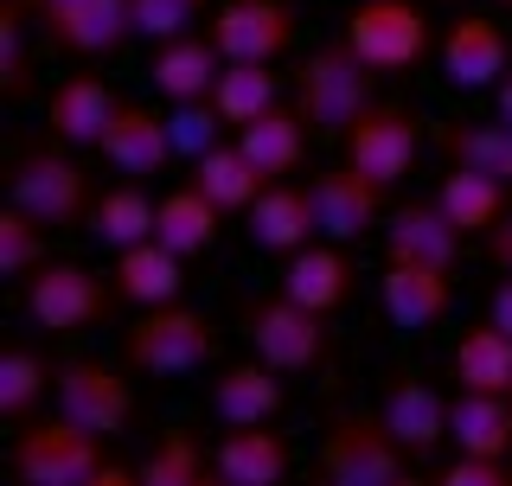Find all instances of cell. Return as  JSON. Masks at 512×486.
I'll return each instance as SVG.
<instances>
[{"label": "cell", "mask_w": 512, "mask_h": 486, "mask_svg": "<svg viewBox=\"0 0 512 486\" xmlns=\"http://www.w3.org/2000/svg\"><path fill=\"white\" fill-rule=\"evenodd\" d=\"M7 474L26 486H128L135 467L109 461L103 435L58 416V423H20V435L7 448Z\"/></svg>", "instance_id": "6da1fadb"}, {"label": "cell", "mask_w": 512, "mask_h": 486, "mask_svg": "<svg viewBox=\"0 0 512 486\" xmlns=\"http://www.w3.org/2000/svg\"><path fill=\"white\" fill-rule=\"evenodd\" d=\"M122 359L141 378H192V371H205L218 359V327H212V314H199L186 301L141 307L122 333Z\"/></svg>", "instance_id": "7a4b0ae2"}, {"label": "cell", "mask_w": 512, "mask_h": 486, "mask_svg": "<svg viewBox=\"0 0 512 486\" xmlns=\"http://www.w3.org/2000/svg\"><path fill=\"white\" fill-rule=\"evenodd\" d=\"M416 455L391 435V423L372 410H340L320 435L314 455V480L327 486H404Z\"/></svg>", "instance_id": "3957f363"}, {"label": "cell", "mask_w": 512, "mask_h": 486, "mask_svg": "<svg viewBox=\"0 0 512 486\" xmlns=\"http://www.w3.org/2000/svg\"><path fill=\"white\" fill-rule=\"evenodd\" d=\"M372 77L378 71L352 52L346 32H340V39H327L320 52L301 58V71H295V109L308 116V128H320V135H346V128L378 103Z\"/></svg>", "instance_id": "277c9868"}, {"label": "cell", "mask_w": 512, "mask_h": 486, "mask_svg": "<svg viewBox=\"0 0 512 486\" xmlns=\"http://www.w3.org/2000/svg\"><path fill=\"white\" fill-rule=\"evenodd\" d=\"M7 199L20 205V212H32L45 224V231H71L77 218H90V173L77 167L64 148H52V141H32V148H20L7 160Z\"/></svg>", "instance_id": "5b68a950"}, {"label": "cell", "mask_w": 512, "mask_h": 486, "mask_svg": "<svg viewBox=\"0 0 512 486\" xmlns=\"http://www.w3.org/2000/svg\"><path fill=\"white\" fill-rule=\"evenodd\" d=\"M116 275H96L90 263H52L45 256L39 269L26 275V314L32 327L45 333H84V327H103L109 314H116Z\"/></svg>", "instance_id": "8992f818"}, {"label": "cell", "mask_w": 512, "mask_h": 486, "mask_svg": "<svg viewBox=\"0 0 512 486\" xmlns=\"http://www.w3.org/2000/svg\"><path fill=\"white\" fill-rule=\"evenodd\" d=\"M333 314H314L301 307L295 295H250L244 301V339L256 359H269L276 371H320L333 359V333H327Z\"/></svg>", "instance_id": "52a82bcc"}, {"label": "cell", "mask_w": 512, "mask_h": 486, "mask_svg": "<svg viewBox=\"0 0 512 486\" xmlns=\"http://www.w3.org/2000/svg\"><path fill=\"white\" fill-rule=\"evenodd\" d=\"M346 45L372 64L378 77H397V71H416L429 52H436L442 32L429 26V13L416 0H359L346 13Z\"/></svg>", "instance_id": "ba28073f"}, {"label": "cell", "mask_w": 512, "mask_h": 486, "mask_svg": "<svg viewBox=\"0 0 512 486\" xmlns=\"http://www.w3.org/2000/svg\"><path fill=\"white\" fill-rule=\"evenodd\" d=\"M340 148H346L352 167L372 173L378 186H397V180H410L416 154H423V122H416L404 103H372L340 135Z\"/></svg>", "instance_id": "9c48e42d"}, {"label": "cell", "mask_w": 512, "mask_h": 486, "mask_svg": "<svg viewBox=\"0 0 512 486\" xmlns=\"http://www.w3.org/2000/svg\"><path fill=\"white\" fill-rule=\"evenodd\" d=\"M52 397H58V416L84 423L90 435H103V442L128 435V423H135V391H128V378L103 359H71L58 371Z\"/></svg>", "instance_id": "30bf717a"}, {"label": "cell", "mask_w": 512, "mask_h": 486, "mask_svg": "<svg viewBox=\"0 0 512 486\" xmlns=\"http://www.w3.org/2000/svg\"><path fill=\"white\" fill-rule=\"evenodd\" d=\"M436 58L455 90H493L512 71V39L493 13H455L436 39Z\"/></svg>", "instance_id": "8fae6325"}, {"label": "cell", "mask_w": 512, "mask_h": 486, "mask_svg": "<svg viewBox=\"0 0 512 486\" xmlns=\"http://www.w3.org/2000/svg\"><path fill=\"white\" fill-rule=\"evenodd\" d=\"M45 39L71 58H103L122 39H135V0H32Z\"/></svg>", "instance_id": "7c38bea8"}, {"label": "cell", "mask_w": 512, "mask_h": 486, "mask_svg": "<svg viewBox=\"0 0 512 486\" xmlns=\"http://www.w3.org/2000/svg\"><path fill=\"white\" fill-rule=\"evenodd\" d=\"M212 45L224 58H256V64H276L301 32L295 0H224L218 20L205 26Z\"/></svg>", "instance_id": "4fadbf2b"}, {"label": "cell", "mask_w": 512, "mask_h": 486, "mask_svg": "<svg viewBox=\"0 0 512 486\" xmlns=\"http://www.w3.org/2000/svg\"><path fill=\"white\" fill-rule=\"evenodd\" d=\"M314 212H320V237H333V243H359V237H372V224L384 212V192L391 186H378L372 173H359L352 160H340V167H320L314 180Z\"/></svg>", "instance_id": "5bb4252c"}, {"label": "cell", "mask_w": 512, "mask_h": 486, "mask_svg": "<svg viewBox=\"0 0 512 486\" xmlns=\"http://www.w3.org/2000/svg\"><path fill=\"white\" fill-rule=\"evenodd\" d=\"M461 231L436 199H404L384 218V263H423V269H455L461 263Z\"/></svg>", "instance_id": "9a60e30c"}, {"label": "cell", "mask_w": 512, "mask_h": 486, "mask_svg": "<svg viewBox=\"0 0 512 486\" xmlns=\"http://www.w3.org/2000/svg\"><path fill=\"white\" fill-rule=\"evenodd\" d=\"M96 154L109 160V167L122 173V180H160V173L173 167V128L167 116H154L148 103H116V116H109L103 141H96Z\"/></svg>", "instance_id": "2e32d148"}, {"label": "cell", "mask_w": 512, "mask_h": 486, "mask_svg": "<svg viewBox=\"0 0 512 486\" xmlns=\"http://www.w3.org/2000/svg\"><path fill=\"white\" fill-rule=\"evenodd\" d=\"M288 371H276L269 359H244V365H218L212 371V391H205V403H212V416L224 429H244V423H276L282 403H288Z\"/></svg>", "instance_id": "e0dca14e"}, {"label": "cell", "mask_w": 512, "mask_h": 486, "mask_svg": "<svg viewBox=\"0 0 512 486\" xmlns=\"http://www.w3.org/2000/svg\"><path fill=\"white\" fill-rule=\"evenodd\" d=\"M448 403H455V397H442L423 371H397V378L384 384V410L378 416L391 423V435L410 448L416 461H429L448 442Z\"/></svg>", "instance_id": "ac0fdd59"}, {"label": "cell", "mask_w": 512, "mask_h": 486, "mask_svg": "<svg viewBox=\"0 0 512 486\" xmlns=\"http://www.w3.org/2000/svg\"><path fill=\"white\" fill-rule=\"evenodd\" d=\"M384 320L397 333H429L455 307V269H423V263H384L378 275Z\"/></svg>", "instance_id": "d6986e66"}, {"label": "cell", "mask_w": 512, "mask_h": 486, "mask_svg": "<svg viewBox=\"0 0 512 486\" xmlns=\"http://www.w3.org/2000/svg\"><path fill=\"white\" fill-rule=\"evenodd\" d=\"M244 224H250V243H256V250H269V256H295L301 243H314V231H320L314 192H308V186H282V180H269L263 192H256V205L244 212Z\"/></svg>", "instance_id": "ffe728a7"}, {"label": "cell", "mask_w": 512, "mask_h": 486, "mask_svg": "<svg viewBox=\"0 0 512 486\" xmlns=\"http://www.w3.org/2000/svg\"><path fill=\"white\" fill-rule=\"evenodd\" d=\"M224 71V52L212 45V32H180V39H160L148 58V84L167 103H192V96H212Z\"/></svg>", "instance_id": "44dd1931"}, {"label": "cell", "mask_w": 512, "mask_h": 486, "mask_svg": "<svg viewBox=\"0 0 512 486\" xmlns=\"http://www.w3.org/2000/svg\"><path fill=\"white\" fill-rule=\"evenodd\" d=\"M212 455H218L224 486H282L288 467H295V442L276 423H244V429L224 435Z\"/></svg>", "instance_id": "7402d4cb"}, {"label": "cell", "mask_w": 512, "mask_h": 486, "mask_svg": "<svg viewBox=\"0 0 512 486\" xmlns=\"http://www.w3.org/2000/svg\"><path fill=\"white\" fill-rule=\"evenodd\" d=\"M116 103L122 96L109 90L96 71H77V77H64V84L45 96V128H52L64 148H96L109 116H116Z\"/></svg>", "instance_id": "603a6c76"}, {"label": "cell", "mask_w": 512, "mask_h": 486, "mask_svg": "<svg viewBox=\"0 0 512 486\" xmlns=\"http://www.w3.org/2000/svg\"><path fill=\"white\" fill-rule=\"evenodd\" d=\"M282 295H295L301 307H314V314H340L352 301V256L346 243H301L295 256H288L282 269Z\"/></svg>", "instance_id": "cb8c5ba5"}, {"label": "cell", "mask_w": 512, "mask_h": 486, "mask_svg": "<svg viewBox=\"0 0 512 486\" xmlns=\"http://www.w3.org/2000/svg\"><path fill=\"white\" fill-rule=\"evenodd\" d=\"M116 295L128 307H167L186 295V256L173 250V243H128V250H116Z\"/></svg>", "instance_id": "d4e9b609"}, {"label": "cell", "mask_w": 512, "mask_h": 486, "mask_svg": "<svg viewBox=\"0 0 512 486\" xmlns=\"http://www.w3.org/2000/svg\"><path fill=\"white\" fill-rule=\"evenodd\" d=\"M448 442L461 455H512V391H455L448 403Z\"/></svg>", "instance_id": "484cf974"}, {"label": "cell", "mask_w": 512, "mask_h": 486, "mask_svg": "<svg viewBox=\"0 0 512 486\" xmlns=\"http://www.w3.org/2000/svg\"><path fill=\"white\" fill-rule=\"evenodd\" d=\"M154 218H160V199L141 180H122L109 192H96L90 199V237L103 243V250H128V243H148L154 237Z\"/></svg>", "instance_id": "4316f807"}, {"label": "cell", "mask_w": 512, "mask_h": 486, "mask_svg": "<svg viewBox=\"0 0 512 486\" xmlns=\"http://www.w3.org/2000/svg\"><path fill=\"white\" fill-rule=\"evenodd\" d=\"M218 224H224V205H218L199 180H192V186H173L167 199H160L154 237H160V243H173V250H180L186 263H192V256H205V250L218 243Z\"/></svg>", "instance_id": "83f0119b"}, {"label": "cell", "mask_w": 512, "mask_h": 486, "mask_svg": "<svg viewBox=\"0 0 512 486\" xmlns=\"http://www.w3.org/2000/svg\"><path fill=\"white\" fill-rule=\"evenodd\" d=\"M237 148H244L269 180H282V173H295L301 154H308V116H301L295 103H276V109H263L256 122L237 128Z\"/></svg>", "instance_id": "f1b7e54d"}, {"label": "cell", "mask_w": 512, "mask_h": 486, "mask_svg": "<svg viewBox=\"0 0 512 486\" xmlns=\"http://www.w3.org/2000/svg\"><path fill=\"white\" fill-rule=\"evenodd\" d=\"M436 154L448 167H480L512 186V122H500V116L493 122H468V116L436 122Z\"/></svg>", "instance_id": "f546056e"}, {"label": "cell", "mask_w": 512, "mask_h": 486, "mask_svg": "<svg viewBox=\"0 0 512 486\" xmlns=\"http://www.w3.org/2000/svg\"><path fill=\"white\" fill-rule=\"evenodd\" d=\"M448 371H455L461 391H512V333L487 314L480 327H468L455 339Z\"/></svg>", "instance_id": "4dcf8cb0"}, {"label": "cell", "mask_w": 512, "mask_h": 486, "mask_svg": "<svg viewBox=\"0 0 512 486\" xmlns=\"http://www.w3.org/2000/svg\"><path fill=\"white\" fill-rule=\"evenodd\" d=\"M506 192H512L506 180H493V173H480V167H448L442 180H436V205L461 224V231H480V237H487L493 224L512 212Z\"/></svg>", "instance_id": "1f68e13d"}, {"label": "cell", "mask_w": 512, "mask_h": 486, "mask_svg": "<svg viewBox=\"0 0 512 486\" xmlns=\"http://www.w3.org/2000/svg\"><path fill=\"white\" fill-rule=\"evenodd\" d=\"M212 480H218V455L192 429H167L135 461V486H212Z\"/></svg>", "instance_id": "d6a6232c"}, {"label": "cell", "mask_w": 512, "mask_h": 486, "mask_svg": "<svg viewBox=\"0 0 512 486\" xmlns=\"http://www.w3.org/2000/svg\"><path fill=\"white\" fill-rule=\"evenodd\" d=\"M192 180L212 192L224 212H250V205H256V192L269 186V173L256 167V160H250L244 148H237V141H218V148L205 154V160H192Z\"/></svg>", "instance_id": "836d02e7"}, {"label": "cell", "mask_w": 512, "mask_h": 486, "mask_svg": "<svg viewBox=\"0 0 512 486\" xmlns=\"http://www.w3.org/2000/svg\"><path fill=\"white\" fill-rule=\"evenodd\" d=\"M212 103H218V116L231 122V128L256 122L263 109H276V64H256V58H224Z\"/></svg>", "instance_id": "e575fe53"}, {"label": "cell", "mask_w": 512, "mask_h": 486, "mask_svg": "<svg viewBox=\"0 0 512 486\" xmlns=\"http://www.w3.org/2000/svg\"><path fill=\"white\" fill-rule=\"evenodd\" d=\"M32 26H39L32 0H0V96L7 103H26L32 84H39V71H32Z\"/></svg>", "instance_id": "d590c367"}, {"label": "cell", "mask_w": 512, "mask_h": 486, "mask_svg": "<svg viewBox=\"0 0 512 486\" xmlns=\"http://www.w3.org/2000/svg\"><path fill=\"white\" fill-rule=\"evenodd\" d=\"M52 384H58V371H45L39 352L7 346L0 352V423H32V410L45 403Z\"/></svg>", "instance_id": "8d00e7d4"}, {"label": "cell", "mask_w": 512, "mask_h": 486, "mask_svg": "<svg viewBox=\"0 0 512 486\" xmlns=\"http://www.w3.org/2000/svg\"><path fill=\"white\" fill-rule=\"evenodd\" d=\"M39 263H45V224L7 199L0 205V275H7V282H26Z\"/></svg>", "instance_id": "74e56055"}, {"label": "cell", "mask_w": 512, "mask_h": 486, "mask_svg": "<svg viewBox=\"0 0 512 486\" xmlns=\"http://www.w3.org/2000/svg\"><path fill=\"white\" fill-rule=\"evenodd\" d=\"M167 128H173V154H180V160H205L218 148V128H231V122L218 116L212 96H192V103L167 109Z\"/></svg>", "instance_id": "f35d334b"}, {"label": "cell", "mask_w": 512, "mask_h": 486, "mask_svg": "<svg viewBox=\"0 0 512 486\" xmlns=\"http://www.w3.org/2000/svg\"><path fill=\"white\" fill-rule=\"evenodd\" d=\"M192 13H199L192 0H135V39H180V32H192Z\"/></svg>", "instance_id": "ab89813d"}, {"label": "cell", "mask_w": 512, "mask_h": 486, "mask_svg": "<svg viewBox=\"0 0 512 486\" xmlns=\"http://www.w3.org/2000/svg\"><path fill=\"white\" fill-rule=\"evenodd\" d=\"M436 480H442V486H506L512 467L493 461V455H461V448H455V461H442Z\"/></svg>", "instance_id": "60d3db41"}, {"label": "cell", "mask_w": 512, "mask_h": 486, "mask_svg": "<svg viewBox=\"0 0 512 486\" xmlns=\"http://www.w3.org/2000/svg\"><path fill=\"white\" fill-rule=\"evenodd\" d=\"M487 256L500 263V275H512V212H506V218L487 231Z\"/></svg>", "instance_id": "b9f144b4"}, {"label": "cell", "mask_w": 512, "mask_h": 486, "mask_svg": "<svg viewBox=\"0 0 512 486\" xmlns=\"http://www.w3.org/2000/svg\"><path fill=\"white\" fill-rule=\"evenodd\" d=\"M487 314H493V320H500V327L512 333V275H506V282H500V288H493V301H487Z\"/></svg>", "instance_id": "7bdbcfd3"}, {"label": "cell", "mask_w": 512, "mask_h": 486, "mask_svg": "<svg viewBox=\"0 0 512 486\" xmlns=\"http://www.w3.org/2000/svg\"><path fill=\"white\" fill-rule=\"evenodd\" d=\"M493 116H500V122H512V71L500 77V84H493Z\"/></svg>", "instance_id": "ee69618b"}, {"label": "cell", "mask_w": 512, "mask_h": 486, "mask_svg": "<svg viewBox=\"0 0 512 486\" xmlns=\"http://www.w3.org/2000/svg\"><path fill=\"white\" fill-rule=\"evenodd\" d=\"M493 7H500V13H512V0H493Z\"/></svg>", "instance_id": "f6af8a7d"}, {"label": "cell", "mask_w": 512, "mask_h": 486, "mask_svg": "<svg viewBox=\"0 0 512 486\" xmlns=\"http://www.w3.org/2000/svg\"><path fill=\"white\" fill-rule=\"evenodd\" d=\"M192 7H205V0H192Z\"/></svg>", "instance_id": "bcb514c9"}]
</instances>
